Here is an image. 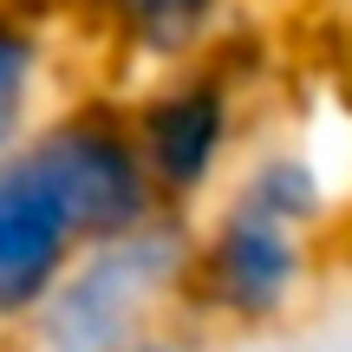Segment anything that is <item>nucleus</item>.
Listing matches in <instances>:
<instances>
[{"label": "nucleus", "mask_w": 352, "mask_h": 352, "mask_svg": "<svg viewBox=\"0 0 352 352\" xmlns=\"http://www.w3.org/2000/svg\"><path fill=\"white\" fill-rule=\"evenodd\" d=\"M267 72H274V52L241 20L215 52L124 85L157 209L196 222L228 189V176L254 151V104H261Z\"/></svg>", "instance_id": "1"}, {"label": "nucleus", "mask_w": 352, "mask_h": 352, "mask_svg": "<svg viewBox=\"0 0 352 352\" xmlns=\"http://www.w3.org/2000/svg\"><path fill=\"white\" fill-rule=\"evenodd\" d=\"M189 241L196 222L170 209L91 241L26 320L20 352H138L157 327L189 314Z\"/></svg>", "instance_id": "2"}, {"label": "nucleus", "mask_w": 352, "mask_h": 352, "mask_svg": "<svg viewBox=\"0 0 352 352\" xmlns=\"http://www.w3.org/2000/svg\"><path fill=\"white\" fill-rule=\"evenodd\" d=\"M320 280V235L254 209L241 196H215L196 215L189 241V314L228 340H274L307 307Z\"/></svg>", "instance_id": "3"}, {"label": "nucleus", "mask_w": 352, "mask_h": 352, "mask_svg": "<svg viewBox=\"0 0 352 352\" xmlns=\"http://www.w3.org/2000/svg\"><path fill=\"white\" fill-rule=\"evenodd\" d=\"M91 241L98 228L46 144L26 138L0 157V340H20Z\"/></svg>", "instance_id": "4"}, {"label": "nucleus", "mask_w": 352, "mask_h": 352, "mask_svg": "<svg viewBox=\"0 0 352 352\" xmlns=\"http://www.w3.org/2000/svg\"><path fill=\"white\" fill-rule=\"evenodd\" d=\"M241 7L248 0H78L72 33L104 65V78L118 72L124 85H138L215 52L241 26Z\"/></svg>", "instance_id": "5"}, {"label": "nucleus", "mask_w": 352, "mask_h": 352, "mask_svg": "<svg viewBox=\"0 0 352 352\" xmlns=\"http://www.w3.org/2000/svg\"><path fill=\"white\" fill-rule=\"evenodd\" d=\"M72 52H78L72 20L0 0V157L20 151L46 124V111L78 85Z\"/></svg>", "instance_id": "6"}, {"label": "nucleus", "mask_w": 352, "mask_h": 352, "mask_svg": "<svg viewBox=\"0 0 352 352\" xmlns=\"http://www.w3.org/2000/svg\"><path fill=\"white\" fill-rule=\"evenodd\" d=\"M228 196L254 202V209L280 215V222L307 228L320 241L340 222V176L307 138H254V151L228 176Z\"/></svg>", "instance_id": "7"}, {"label": "nucleus", "mask_w": 352, "mask_h": 352, "mask_svg": "<svg viewBox=\"0 0 352 352\" xmlns=\"http://www.w3.org/2000/svg\"><path fill=\"white\" fill-rule=\"evenodd\" d=\"M138 352H215V333L202 327L196 314H176L170 327H157L151 340H144Z\"/></svg>", "instance_id": "8"}, {"label": "nucleus", "mask_w": 352, "mask_h": 352, "mask_svg": "<svg viewBox=\"0 0 352 352\" xmlns=\"http://www.w3.org/2000/svg\"><path fill=\"white\" fill-rule=\"evenodd\" d=\"M340 118H346V151H352V20L340 33Z\"/></svg>", "instance_id": "9"}, {"label": "nucleus", "mask_w": 352, "mask_h": 352, "mask_svg": "<svg viewBox=\"0 0 352 352\" xmlns=\"http://www.w3.org/2000/svg\"><path fill=\"white\" fill-rule=\"evenodd\" d=\"M13 7H33V13H59V20H72L78 0H13Z\"/></svg>", "instance_id": "10"}, {"label": "nucleus", "mask_w": 352, "mask_h": 352, "mask_svg": "<svg viewBox=\"0 0 352 352\" xmlns=\"http://www.w3.org/2000/svg\"><path fill=\"white\" fill-rule=\"evenodd\" d=\"M261 352H320V346H261Z\"/></svg>", "instance_id": "11"}]
</instances>
